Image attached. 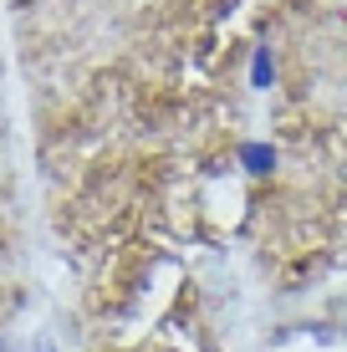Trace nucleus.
Listing matches in <instances>:
<instances>
[{
  "label": "nucleus",
  "mask_w": 347,
  "mask_h": 352,
  "mask_svg": "<svg viewBox=\"0 0 347 352\" xmlns=\"http://www.w3.org/2000/svg\"><path fill=\"white\" fill-rule=\"evenodd\" d=\"M271 82H276V56H271V46H260V52H256V62H250V87H260V92H266Z\"/></svg>",
  "instance_id": "f03ea898"
},
{
  "label": "nucleus",
  "mask_w": 347,
  "mask_h": 352,
  "mask_svg": "<svg viewBox=\"0 0 347 352\" xmlns=\"http://www.w3.org/2000/svg\"><path fill=\"white\" fill-rule=\"evenodd\" d=\"M240 164H245V174H271V168H276V148H271V143H245Z\"/></svg>",
  "instance_id": "f257e3e1"
}]
</instances>
